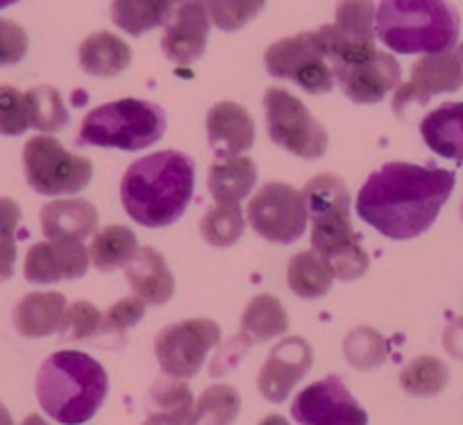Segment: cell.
Returning <instances> with one entry per match:
<instances>
[{
	"label": "cell",
	"instance_id": "obj_15",
	"mask_svg": "<svg viewBox=\"0 0 463 425\" xmlns=\"http://www.w3.org/2000/svg\"><path fill=\"white\" fill-rule=\"evenodd\" d=\"M463 87V62L458 53H430L413 64L411 80L400 84L393 96V111L402 114L409 105H425L431 96Z\"/></svg>",
	"mask_w": 463,
	"mask_h": 425
},
{
	"label": "cell",
	"instance_id": "obj_16",
	"mask_svg": "<svg viewBox=\"0 0 463 425\" xmlns=\"http://www.w3.org/2000/svg\"><path fill=\"white\" fill-rule=\"evenodd\" d=\"M314 366V351L302 337H287L270 351L260 371L257 387L270 402H284L298 382Z\"/></svg>",
	"mask_w": 463,
	"mask_h": 425
},
{
	"label": "cell",
	"instance_id": "obj_24",
	"mask_svg": "<svg viewBox=\"0 0 463 425\" xmlns=\"http://www.w3.org/2000/svg\"><path fill=\"white\" fill-rule=\"evenodd\" d=\"M132 51L121 37L93 33L80 46V66L93 78H114L130 66Z\"/></svg>",
	"mask_w": 463,
	"mask_h": 425
},
{
	"label": "cell",
	"instance_id": "obj_13",
	"mask_svg": "<svg viewBox=\"0 0 463 425\" xmlns=\"http://www.w3.org/2000/svg\"><path fill=\"white\" fill-rule=\"evenodd\" d=\"M293 420L300 425H368V414L338 375L309 384L291 405Z\"/></svg>",
	"mask_w": 463,
	"mask_h": 425
},
{
	"label": "cell",
	"instance_id": "obj_11",
	"mask_svg": "<svg viewBox=\"0 0 463 425\" xmlns=\"http://www.w3.org/2000/svg\"><path fill=\"white\" fill-rule=\"evenodd\" d=\"M221 342V328L209 319H186L164 328L155 337V355L168 378H194L209 351Z\"/></svg>",
	"mask_w": 463,
	"mask_h": 425
},
{
	"label": "cell",
	"instance_id": "obj_7",
	"mask_svg": "<svg viewBox=\"0 0 463 425\" xmlns=\"http://www.w3.org/2000/svg\"><path fill=\"white\" fill-rule=\"evenodd\" d=\"M24 167L28 185L42 196L80 194L93 178V164L69 153L51 134H39L25 144Z\"/></svg>",
	"mask_w": 463,
	"mask_h": 425
},
{
	"label": "cell",
	"instance_id": "obj_27",
	"mask_svg": "<svg viewBox=\"0 0 463 425\" xmlns=\"http://www.w3.org/2000/svg\"><path fill=\"white\" fill-rule=\"evenodd\" d=\"M287 280L296 296L314 301V298H323L329 292L334 282V271L323 255H318L316 250H305V253H298L291 257Z\"/></svg>",
	"mask_w": 463,
	"mask_h": 425
},
{
	"label": "cell",
	"instance_id": "obj_49",
	"mask_svg": "<svg viewBox=\"0 0 463 425\" xmlns=\"http://www.w3.org/2000/svg\"><path fill=\"white\" fill-rule=\"evenodd\" d=\"M171 5H177V3H186V0H168Z\"/></svg>",
	"mask_w": 463,
	"mask_h": 425
},
{
	"label": "cell",
	"instance_id": "obj_20",
	"mask_svg": "<svg viewBox=\"0 0 463 425\" xmlns=\"http://www.w3.org/2000/svg\"><path fill=\"white\" fill-rule=\"evenodd\" d=\"M126 275L135 296L141 298L146 305H166L175 294V277L166 259L150 246L137 250V255L128 264Z\"/></svg>",
	"mask_w": 463,
	"mask_h": 425
},
{
	"label": "cell",
	"instance_id": "obj_47",
	"mask_svg": "<svg viewBox=\"0 0 463 425\" xmlns=\"http://www.w3.org/2000/svg\"><path fill=\"white\" fill-rule=\"evenodd\" d=\"M21 425H51V423H48V420H43L39 414H30V416H25V420Z\"/></svg>",
	"mask_w": 463,
	"mask_h": 425
},
{
	"label": "cell",
	"instance_id": "obj_41",
	"mask_svg": "<svg viewBox=\"0 0 463 425\" xmlns=\"http://www.w3.org/2000/svg\"><path fill=\"white\" fill-rule=\"evenodd\" d=\"M21 221V208L12 198H0V237H14Z\"/></svg>",
	"mask_w": 463,
	"mask_h": 425
},
{
	"label": "cell",
	"instance_id": "obj_26",
	"mask_svg": "<svg viewBox=\"0 0 463 425\" xmlns=\"http://www.w3.org/2000/svg\"><path fill=\"white\" fill-rule=\"evenodd\" d=\"M287 330L288 316L282 303L269 294H260L243 312L241 333L237 339L243 346H250V343H264L275 337H282Z\"/></svg>",
	"mask_w": 463,
	"mask_h": 425
},
{
	"label": "cell",
	"instance_id": "obj_18",
	"mask_svg": "<svg viewBox=\"0 0 463 425\" xmlns=\"http://www.w3.org/2000/svg\"><path fill=\"white\" fill-rule=\"evenodd\" d=\"M209 39L207 0H186L177 7L166 33L162 37V51L175 64H194L203 57Z\"/></svg>",
	"mask_w": 463,
	"mask_h": 425
},
{
	"label": "cell",
	"instance_id": "obj_23",
	"mask_svg": "<svg viewBox=\"0 0 463 425\" xmlns=\"http://www.w3.org/2000/svg\"><path fill=\"white\" fill-rule=\"evenodd\" d=\"M420 134L436 155L463 164V102H445L422 119Z\"/></svg>",
	"mask_w": 463,
	"mask_h": 425
},
{
	"label": "cell",
	"instance_id": "obj_34",
	"mask_svg": "<svg viewBox=\"0 0 463 425\" xmlns=\"http://www.w3.org/2000/svg\"><path fill=\"white\" fill-rule=\"evenodd\" d=\"M343 351H345L347 362L354 366V369L371 371L375 366H380L382 362L389 355V346H386V339L380 333H375L373 328H357L345 337L343 343Z\"/></svg>",
	"mask_w": 463,
	"mask_h": 425
},
{
	"label": "cell",
	"instance_id": "obj_9",
	"mask_svg": "<svg viewBox=\"0 0 463 425\" xmlns=\"http://www.w3.org/2000/svg\"><path fill=\"white\" fill-rule=\"evenodd\" d=\"M264 62L266 71L273 78L291 80L307 93L316 96L329 93L336 82L318 30L279 39L266 51Z\"/></svg>",
	"mask_w": 463,
	"mask_h": 425
},
{
	"label": "cell",
	"instance_id": "obj_4",
	"mask_svg": "<svg viewBox=\"0 0 463 425\" xmlns=\"http://www.w3.org/2000/svg\"><path fill=\"white\" fill-rule=\"evenodd\" d=\"M109 393L105 366L80 351L52 353L37 373L42 410L61 425H82L98 414Z\"/></svg>",
	"mask_w": 463,
	"mask_h": 425
},
{
	"label": "cell",
	"instance_id": "obj_32",
	"mask_svg": "<svg viewBox=\"0 0 463 425\" xmlns=\"http://www.w3.org/2000/svg\"><path fill=\"white\" fill-rule=\"evenodd\" d=\"M246 230L239 203H216L200 221V235L213 248H230L241 239Z\"/></svg>",
	"mask_w": 463,
	"mask_h": 425
},
{
	"label": "cell",
	"instance_id": "obj_8",
	"mask_svg": "<svg viewBox=\"0 0 463 425\" xmlns=\"http://www.w3.org/2000/svg\"><path fill=\"white\" fill-rule=\"evenodd\" d=\"M264 110L269 137L279 149L302 159H318L327 153V132L300 98L284 89H269Z\"/></svg>",
	"mask_w": 463,
	"mask_h": 425
},
{
	"label": "cell",
	"instance_id": "obj_5",
	"mask_svg": "<svg viewBox=\"0 0 463 425\" xmlns=\"http://www.w3.org/2000/svg\"><path fill=\"white\" fill-rule=\"evenodd\" d=\"M461 19L448 0H382L375 34L400 55L452 51Z\"/></svg>",
	"mask_w": 463,
	"mask_h": 425
},
{
	"label": "cell",
	"instance_id": "obj_31",
	"mask_svg": "<svg viewBox=\"0 0 463 425\" xmlns=\"http://www.w3.org/2000/svg\"><path fill=\"white\" fill-rule=\"evenodd\" d=\"M449 382V369L434 355H422L409 362L400 373V384L407 393L418 398L439 396Z\"/></svg>",
	"mask_w": 463,
	"mask_h": 425
},
{
	"label": "cell",
	"instance_id": "obj_17",
	"mask_svg": "<svg viewBox=\"0 0 463 425\" xmlns=\"http://www.w3.org/2000/svg\"><path fill=\"white\" fill-rule=\"evenodd\" d=\"M89 253L78 239H48L34 244L25 255V280L33 285H55L78 280L87 273Z\"/></svg>",
	"mask_w": 463,
	"mask_h": 425
},
{
	"label": "cell",
	"instance_id": "obj_38",
	"mask_svg": "<svg viewBox=\"0 0 463 425\" xmlns=\"http://www.w3.org/2000/svg\"><path fill=\"white\" fill-rule=\"evenodd\" d=\"M146 314V303L141 298H123V301L114 303L102 316L100 334H123L130 328H135Z\"/></svg>",
	"mask_w": 463,
	"mask_h": 425
},
{
	"label": "cell",
	"instance_id": "obj_43",
	"mask_svg": "<svg viewBox=\"0 0 463 425\" xmlns=\"http://www.w3.org/2000/svg\"><path fill=\"white\" fill-rule=\"evenodd\" d=\"M443 346L457 360H463V319L452 321L443 334Z\"/></svg>",
	"mask_w": 463,
	"mask_h": 425
},
{
	"label": "cell",
	"instance_id": "obj_33",
	"mask_svg": "<svg viewBox=\"0 0 463 425\" xmlns=\"http://www.w3.org/2000/svg\"><path fill=\"white\" fill-rule=\"evenodd\" d=\"M25 101H28L30 128L51 134L60 132L69 123V110H66L64 98L57 89L42 84V87L25 92Z\"/></svg>",
	"mask_w": 463,
	"mask_h": 425
},
{
	"label": "cell",
	"instance_id": "obj_51",
	"mask_svg": "<svg viewBox=\"0 0 463 425\" xmlns=\"http://www.w3.org/2000/svg\"><path fill=\"white\" fill-rule=\"evenodd\" d=\"M461 218H463V203H461Z\"/></svg>",
	"mask_w": 463,
	"mask_h": 425
},
{
	"label": "cell",
	"instance_id": "obj_12",
	"mask_svg": "<svg viewBox=\"0 0 463 425\" xmlns=\"http://www.w3.org/2000/svg\"><path fill=\"white\" fill-rule=\"evenodd\" d=\"M375 3L373 0H341L336 21L318 30L329 64H345L373 55L375 46Z\"/></svg>",
	"mask_w": 463,
	"mask_h": 425
},
{
	"label": "cell",
	"instance_id": "obj_29",
	"mask_svg": "<svg viewBox=\"0 0 463 425\" xmlns=\"http://www.w3.org/2000/svg\"><path fill=\"white\" fill-rule=\"evenodd\" d=\"M171 7L168 0H111V21L123 33L141 37L166 24Z\"/></svg>",
	"mask_w": 463,
	"mask_h": 425
},
{
	"label": "cell",
	"instance_id": "obj_36",
	"mask_svg": "<svg viewBox=\"0 0 463 425\" xmlns=\"http://www.w3.org/2000/svg\"><path fill=\"white\" fill-rule=\"evenodd\" d=\"M102 314L96 305L87 301H78L71 307H66L64 321H61L60 330L61 339H71V342H82V339L93 337L100 333Z\"/></svg>",
	"mask_w": 463,
	"mask_h": 425
},
{
	"label": "cell",
	"instance_id": "obj_44",
	"mask_svg": "<svg viewBox=\"0 0 463 425\" xmlns=\"http://www.w3.org/2000/svg\"><path fill=\"white\" fill-rule=\"evenodd\" d=\"M189 416L191 414H186V411L155 410L144 425H189Z\"/></svg>",
	"mask_w": 463,
	"mask_h": 425
},
{
	"label": "cell",
	"instance_id": "obj_30",
	"mask_svg": "<svg viewBox=\"0 0 463 425\" xmlns=\"http://www.w3.org/2000/svg\"><path fill=\"white\" fill-rule=\"evenodd\" d=\"M241 411V396L230 384H212L189 416V425H232Z\"/></svg>",
	"mask_w": 463,
	"mask_h": 425
},
{
	"label": "cell",
	"instance_id": "obj_25",
	"mask_svg": "<svg viewBox=\"0 0 463 425\" xmlns=\"http://www.w3.org/2000/svg\"><path fill=\"white\" fill-rule=\"evenodd\" d=\"M257 185V164L250 158L234 155L212 164L207 187L216 203H241Z\"/></svg>",
	"mask_w": 463,
	"mask_h": 425
},
{
	"label": "cell",
	"instance_id": "obj_48",
	"mask_svg": "<svg viewBox=\"0 0 463 425\" xmlns=\"http://www.w3.org/2000/svg\"><path fill=\"white\" fill-rule=\"evenodd\" d=\"M14 3H19V0H0V10H5V7L14 5Z\"/></svg>",
	"mask_w": 463,
	"mask_h": 425
},
{
	"label": "cell",
	"instance_id": "obj_39",
	"mask_svg": "<svg viewBox=\"0 0 463 425\" xmlns=\"http://www.w3.org/2000/svg\"><path fill=\"white\" fill-rule=\"evenodd\" d=\"M150 398H153V405L157 410L186 411V414H191V410H194V393L177 378L159 380L150 391Z\"/></svg>",
	"mask_w": 463,
	"mask_h": 425
},
{
	"label": "cell",
	"instance_id": "obj_40",
	"mask_svg": "<svg viewBox=\"0 0 463 425\" xmlns=\"http://www.w3.org/2000/svg\"><path fill=\"white\" fill-rule=\"evenodd\" d=\"M28 53V34L19 24L0 19V66H14Z\"/></svg>",
	"mask_w": 463,
	"mask_h": 425
},
{
	"label": "cell",
	"instance_id": "obj_21",
	"mask_svg": "<svg viewBox=\"0 0 463 425\" xmlns=\"http://www.w3.org/2000/svg\"><path fill=\"white\" fill-rule=\"evenodd\" d=\"M98 227V209L84 198L51 200L42 208V230L48 239H87Z\"/></svg>",
	"mask_w": 463,
	"mask_h": 425
},
{
	"label": "cell",
	"instance_id": "obj_6",
	"mask_svg": "<svg viewBox=\"0 0 463 425\" xmlns=\"http://www.w3.org/2000/svg\"><path fill=\"white\" fill-rule=\"evenodd\" d=\"M166 132V111L137 98L107 102L89 111L80 125L78 141L84 146L118 150H144Z\"/></svg>",
	"mask_w": 463,
	"mask_h": 425
},
{
	"label": "cell",
	"instance_id": "obj_19",
	"mask_svg": "<svg viewBox=\"0 0 463 425\" xmlns=\"http://www.w3.org/2000/svg\"><path fill=\"white\" fill-rule=\"evenodd\" d=\"M209 146L218 159L234 158L255 144V123L243 105L222 101L213 105L207 114Z\"/></svg>",
	"mask_w": 463,
	"mask_h": 425
},
{
	"label": "cell",
	"instance_id": "obj_3",
	"mask_svg": "<svg viewBox=\"0 0 463 425\" xmlns=\"http://www.w3.org/2000/svg\"><path fill=\"white\" fill-rule=\"evenodd\" d=\"M302 196L311 218V248L327 259L334 277L350 282L366 275L371 259L350 223V191L345 182L332 173L316 176L307 182Z\"/></svg>",
	"mask_w": 463,
	"mask_h": 425
},
{
	"label": "cell",
	"instance_id": "obj_14",
	"mask_svg": "<svg viewBox=\"0 0 463 425\" xmlns=\"http://www.w3.org/2000/svg\"><path fill=\"white\" fill-rule=\"evenodd\" d=\"M332 71L341 92L357 105L380 102L386 93L400 87V78H402L398 60L382 51H375L357 62L334 64Z\"/></svg>",
	"mask_w": 463,
	"mask_h": 425
},
{
	"label": "cell",
	"instance_id": "obj_10",
	"mask_svg": "<svg viewBox=\"0 0 463 425\" xmlns=\"http://www.w3.org/2000/svg\"><path fill=\"white\" fill-rule=\"evenodd\" d=\"M252 230L273 244H293L300 239L309 223V212L302 191L284 182H269L252 196L248 205Z\"/></svg>",
	"mask_w": 463,
	"mask_h": 425
},
{
	"label": "cell",
	"instance_id": "obj_37",
	"mask_svg": "<svg viewBox=\"0 0 463 425\" xmlns=\"http://www.w3.org/2000/svg\"><path fill=\"white\" fill-rule=\"evenodd\" d=\"M30 128V114H28V101L25 93L19 89L0 87V134L5 137H19Z\"/></svg>",
	"mask_w": 463,
	"mask_h": 425
},
{
	"label": "cell",
	"instance_id": "obj_46",
	"mask_svg": "<svg viewBox=\"0 0 463 425\" xmlns=\"http://www.w3.org/2000/svg\"><path fill=\"white\" fill-rule=\"evenodd\" d=\"M0 425H14L10 410H7V407L3 405V402H0Z\"/></svg>",
	"mask_w": 463,
	"mask_h": 425
},
{
	"label": "cell",
	"instance_id": "obj_50",
	"mask_svg": "<svg viewBox=\"0 0 463 425\" xmlns=\"http://www.w3.org/2000/svg\"><path fill=\"white\" fill-rule=\"evenodd\" d=\"M458 57H461V62H463V43H461V46H458Z\"/></svg>",
	"mask_w": 463,
	"mask_h": 425
},
{
	"label": "cell",
	"instance_id": "obj_42",
	"mask_svg": "<svg viewBox=\"0 0 463 425\" xmlns=\"http://www.w3.org/2000/svg\"><path fill=\"white\" fill-rule=\"evenodd\" d=\"M16 264V244L14 237H0V282L10 280L14 275Z\"/></svg>",
	"mask_w": 463,
	"mask_h": 425
},
{
	"label": "cell",
	"instance_id": "obj_2",
	"mask_svg": "<svg viewBox=\"0 0 463 425\" xmlns=\"http://www.w3.org/2000/svg\"><path fill=\"white\" fill-rule=\"evenodd\" d=\"M194 187V159L177 150H162L128 169L121 180V203L139 226L166 227L186 212Z\"/></svg>",
	"mask_w": 463,
	"mask_h": 425
},
{
	"label": "cell",
	"instance_id": "obj_28",
	"mask_svg": "<svg viewBox=\"0 0 463 425\" xmlns=\"http://www.w3.org/2000/svg\"><path fill=\"white\" fill-rule=\"evenodd\" d=\"M139 250L137 235L126 226H107L93 235L91 248H89V259L98 271H116L130 264Z\"/></svg>",
	"mask_w": 463,
	"mask_h": 425
},
{
	"label": "cell",
	"instance_id": "obj_45",
	"mask_svg": "<svg viewBox=\"0 0 463 425\" xmlns=\"http://www.w3.org/2000/svg\"><path fill=\"white\" fill-rule=\"evenodd\" d=\"M260 425H291V423H288V420L284 419V416L269 414V416H264V419L260 420Z\"/></svg>",
	"mask_w": 463,
	"mask_h": 425
},
{
	"label": "cell",
	"instance_id": "obj_35",
	"mask_svg": "<svg viewBox=\"0 0 463 425\" xmlns=\"http://www.w3.org/2000/svg\"><path fill=\"white\" fill-rule=\"evenodd\" d=\"M266 0H207L209 19L222 33H237L246 28L261 10Z\"/></svg>",
	"mask_w": 463,
	"mask_h": 425
},
{
	"label": "cell",
	"instance_id": "obj_1",
	"mask_svg": "<svg viewBox=\"0 0 463 425\" xmlns=\"http://www.w3.org/2000/svg\"><path fill=\"white\" fill-rule=\"evenodd\" d=\"M454 185L457 178L445 169L384 164L359 189L357 214L389 239H413L434 226Z\"/></svg>",
	"mask_w": 463,
	"mask_h": 425
},
{
	"label": "cell",
	"instance_id": "obj_22",
	"mask_svg": "<svg viewBox=\"0 0 463 425\" xmlns=\"http://www.w3.org/2000/svg\"><path fill=\"white\" fill-rule=\"evenodd\" d=\"M66 314V298L57 292H34L14 307V328L28 339L51 337Z\"/></svg>",
	"mask_w": 463,
	"mask_h": 425
}]
</instances>
